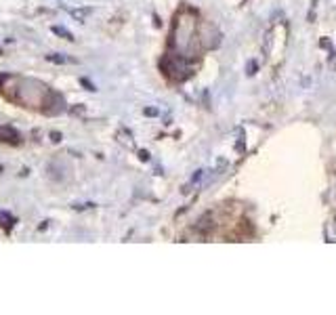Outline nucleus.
I'll list each match as a JSON object with an SVG mask.
<instances>
[{"mask_svg": "<svg viewBox=\"0 0 336 315\" xmlns=\"http://www.w3.org/2000/svg\"><path fill=\"white\" fill-rule=\"evenodd\" d=\"M170 47L174 53L183 55L185 59L197 57L200 51V26H197L195 17L189 11H183L174 19V26L170 30Z\"/></svg>", "mask_w": 336, "mask_h": 315, "instance_id": "nucleus-1", "label": "nucleus"}, {"mask_svg": "<svg viewBox=\"0 0 336 315\" xmlns=\"http://www.w3.org/2000/svg\"><path fill=\"white\" fill-rule=\"evenodd\" d=\"M160 70L170 78V80H174V82H183V80H187V78L191 76V68L187 63V59L183 55H179V53L162 57Z\"/></svg>", "mask_w": 336, "mask_h": 315, "instance_id": "nucleus-2", "label": "nucleus"}, {"mask_svg": "<svg viewBox=\"0 0 336 315\" xmlns=\"http://www.w3.org/2000/svg\"><path fill=\"white\" fill-rule=\"evenodd\" d=\"M221 42V32L216 30L212 24H202L200 26V44L204 49H216Z\"/></svg>", "mask_w": 336, "mask_h": 315, "instance_id": "nucleus-3", "label": "nucleus"}, {"mask_svg": "<svg viewBox=\"0 0 336 315\" xmlns=\"http://www.w3.org/2000/svg\"><path fill=\"white\" fill-rule=\"evenodd\" d=\"M19 139H21V137H19V132L17 130H13V128H0V141L3 143H11V145H15V143H19Z\"/></svg>", "mask_w": 336, "mask_h": 315, "instance_id": "nucleus-4", "label": "nucleus"}, {"mask_svg": "<svg viewBox=\"0 0 336 315\" xmlns=\"http://www.w3.org/2000/svg\"><path fill=\"white\" fill-rule=\"evenodd\" d=\"M195 229H197V231H202V233H204V231H210V229H212V216H210V214L202 216V219L197 221Z\"/></svg>", "mask_w": 336, "mask_h": 315, "instance_id": "nucleus-5", "label": "nucleus"}, {"mask_svg": "<svg viewBox=\"0 0 336 315\" xmlns=\"http://www.w3.org/2000/svg\"><path fill=\"white\" fill-rule=\"evenodd\" d=\"M47 59L53 63H76V59H70V57L59 55V53H51V55H47Z\"/></svg>", "mask_w": 336, "mask_h": 315, "instance_id": "nucleus-6", "label": "nucleus"}, {"mask_svg": "<svg viewBox=\"0 0 336 315\" xmlns=\"http://www.w3.org/2000/svg\"><path fill=\"white\" fill-rule=\"evenodd\" d=\"M70 15L78 21H84V19L91 15V9H70Z\"/></svg>", "mask_w": 336, "mask_h": 315, "instance_id": "nucleus-7", "label": "nucleus"}, {"mask_svg": "<svg viewBox=\"0 0 336 315\" xmlns=\"http://www.w3.org/2000/svg\"><path fill=\"white\" fill-rule=\"evenodd\" d=\"M15 223H17V221L13 219L11 214H7V212H0V225H3L5 229H11Z\"/></svg>", "mask_w": 336, "mask_h": 315, "instance_id": "nucleus-8", "label": "nucleus"}, {"mask_svg": "<svg viewBox=\"0 0 336 315\" xmlns=\"http://www.w3.org/2000/svg\"><path fill=\"white\" fill-rule=\"evenodd\" d=\"M271 42H273V32H267L265 40H263V55L265 57H269V53H271Z\"/></svg>", "mask_w": 336, "mask_h": 315, "instance_id": "nucleus-9", "label": "nucleus"}, {"mask_svg": "<svg viewBox=\"0 0 336 315\" xmlns=\"http://www.w3.org/2000/svg\"><path fill=\"white\" fill-rule=\"evenodd\" d=\"M53 34H57V36L65 38V40H74L72 32H68V30H65V28H61V26H53Z\"/></svg>", "mask_w": 336, "mask_h": 315, "instance_id": "nucleus-10", "label": "nucleus"}, {"mask_svg": "<svg viewBox=\"0 0 336 315\" xmlns=\"http://www.w3.org/2000/svg\"><path fill=\"white\" fill-rule=\"evenodd\" d=\"M256 72H259V63H256V59H250V61L246 63V76L252 78Z\"/></svg>", "mask_w": 336, "mask_h": 315, "instance_id": "nucleus-11", "label": "nucleus"}, {"mask_svg": "<svg viewBox=\"0 0 336 315\" xmlns=\"http://www.w3.org/2000/svg\"><path fill=\"white\" fill-rule=\"evenodd\" d=\"M235 149H238L240 153L246 151V139H244V130L242 128H240V139H238V143H235Z\"/></svg>", "mask_w": 336, "mask_h": 315, "instance_id": "nucleus-12", "label": "nucleus"}, {"mask_svg": "<svg viewBox=\"0 0 336 315\" xmlns=\"http://www.w3.org/2000/svg\"><path fill=\"white\" fill-rule=\"evenodd\" d=\"M320 47H322V49L332 51V42H330V38H322V40H320Z\"/></svg>", "mask_w": 336, "mask_h": 315, "instance_id": "nucleus-13", "label": "nucleus"}, {"mask_svg": "<svg viewBox=\"0 0 336 315\" xmlns=\"http://www.w3.org/2000/svg\"><path fill=\"white\" fill-rule=\"evenodd\" d=\"M202 174H204V170H195L193 176H191V183H197V181H200V179H202Z\"/></svg>", "mask_w": 336, "mask_h": 315, "instance_id": "nucleus-14", "label": "nucleus"}, {"mask_svg": "<svg viewBox=\"0 0 336 315\" xmlns=\"http://www.w3.org/2000/svg\"><path fill=\"white\" fill-rule=\"evenodd\" d=\"M80 84H82V86H86V88H88V91H93V93L97 91V88H95V84H93V82H88L86 78H82V80H80Z\"/></svg>", "mask_w": 336, "mask_h": 315, "instance_id": "nucleus-15", "label": "nucleus"}, {"mask_svg": "<svg viewBox=\"0 0 336 315\" xmlns=\"http://www.w3.org/2000/svg\"><path fill=\"white\" fill-rule=\"evenodd\" d=\"M143 114H145V116H149V118H153V116H158V109H155V107H145V109H143Z\"/></svg>", "mask_w": 336, "mask_h": 315, "instance_id": "nucleus-16", "label": "nucleus"}, {"mask_svg": "<svg viewBox=\"0 0 336 315\" xmlns=\"http://www.w3.org/2000/svg\"><path fill=\"white\" fill-rule=\"evenodd\" d=\"M139 158H141V162H147V160H149V153H147L145 149H141V151H139Z\"/></svg>", "mask_w": 336, "mask_h": 315, "instance_id": "nucleus-17", "label": "nucleus"}, {"mask_svg": "<svg viewBox=\"0 0 336 315\" xmlns=\"http://www.w3.org/2000/svg\"><path fill=\"white\" fill-rule=\"evenodd\" d=\"M51 139H53L55 143H59V141H61V134H59V132H53V134H51Z\"/></svg>", "mask_w": 336, "mask_h": 315, "instance_id": "nucleus-18", "label": "nucleus"}, {"mask_svg": "<svg viewBox=\"0 0 336 315\" xmlns=\"http://www.w3.org/2000/svg\"><path fill=\"white\" fill-rule=\"evenodd\" d=\"M0 55H3V49H0Z\"/></svg>", "mask_w": 336, "mask_h": 315, "instance_id": "nucleus-19", "label": "nucleus"}]
</instances>
